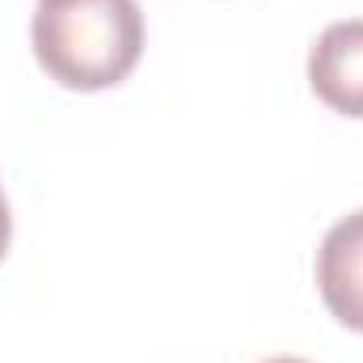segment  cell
Listing matches in <instances>:
<instances>
[{
  "label": "cell",
  "mask_w": 363,
  "mask_h": 363,
  "mask_svg": "<svg viewBox=\"0 0 363 363\" xmlns=\"http://www.w3.org/2000/svg\"><path fill=\"white\" fill-rule=\"evenodd\" d=\"M9 241H13V211H9V199H4V186H0V262L9 254Z\"/></svg>",
  "instance_id": "277c9868"
},
{
  "label": "cell",
  "mask_w": 363,
  "mask_h": 363,
  "mask_svg": "<svg viewBox=\"0 0 363 363\" xmlns=\"http://www.w3.org/2000/svg\"><path fill=\"white\" fill-rule=\"evenodd\" d=\"M267 363H308V359H291V355H283V359H267Z\"/></svg>",
  "instance_id": "5b68a950"
},
{
  "label": "cell",
  "mask_w": 363,
  "mask_h": 363,
  "mask_svg": "<svg viewBox=\"0 0 363 363\" xmlns=\"http://www.w3.org/2000/svg\"><path fill=\"white\" fill-rule=\"evenodd\" d=\"M38 68L77 93L123 85L144 55L140 0H38L30 21Z\"/></svg>",
  "instance_id": "6da1fadb"
},
{
  "label": "cell",
  "mask_w": 363,
  "mask_h": 363,
  "mask_svg": "<svg viewBox=\"0 0 363 363\" xmlns=\"http://www.w3.org/2000/svg\"><path fill=\"white\" fill-rule=\"evenodd\" d=\"M308 85L342 118H363V17L334 21L308 51Z\"/></svg>",
  "instance_id": "7a4b0ae2"
},
{
  "label": "cell",
  "mask_w": 363,
  "mask_h": 363,
  "mask_svg": "<svg viewBox=\"0 0 363 363\" xmlns=\"http://www.w3.org/2000/svg\"><path fill=\"white\" fill-rule=\"evenodd\" d=\"M317 291L338 325L363 334V211L342 216L321 237Z\"/></svg>",
  "instance_id": "3957f363"
}]
</instances>
